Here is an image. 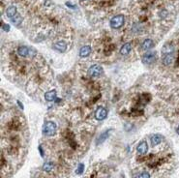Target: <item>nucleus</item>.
Segmentation results:
<instances>
[{
  "mask_svg": "<svg viewBox=\"0 0 179 178\" xmlns=\"http://www.w3.org/2000/svg\"><path fill=\"white\" fill-rule=\"evenodd\" d=\"M124 22H125V17H124L123 15H117V16L113 17L110 20V24L111 28L117 29V28H120L124 24Z\"/></svg>",
  "mask_w": 179,
  "mask_h": 178,
  "instance_id": "1",
  "label": "nucleus"
},
{
  "mask_svg": "<svg viewBox=\"0 0 179 178\" xmlns=\"http://www.w3.org/2000/svg\"><path fill=\"white\" fill-rule=\"evenodd\" d=\"M55 131H56V125L53 122L48 121L44 125L43 134L45 135H47V137H52V135H55Z\"/></svg>",
  "mask_w": 179,
  "mask_h": 178,
  "instance_id": "2",
  "label": "nucleus"
},
{
  "mask_svg": "<svg viewBox=\"0 0 179 178\" xmlns=\"http://www.w3.org/2000/svg\"><path fill=\"white\" fill-rule=\"evenodd\" d=\"M103 69L99 65H93L88 69V76L91 77H97L101 76Z\"/></svg>",
  "mask_w": 179,
  "mask_h": 178,
  "instance_id": "3",
  "label": "nucleus"
},
{
  "mask_svg": "<svg viewBox=\"0 0 179 178\" xmlns=\"http://www.w3.org/2000/svg\"><path fill=\"white\" fill-rule=\"evenodd\" d=\"M157 59V55H156V52H147L145 53L143 56H142V62L145 63V64H152L156 61Z\"/></svg>",
  "mask_w": 179,
  "mask_h": 178,
  "instance_id": "4",
  "label": "nucleus"
},
{
  "mask_svg": "<svg viewBox=\"0 0 179 178\" xmlns=\"http://www.w3.org/2000/svg\"><path fill=\"white\" fill-rule=\"evenodd\" d=\"M108 116V110H106L105 107H100L96 110L95 111V118L97 120H99V121H101V120H104L107 118Z\"/></svg>",
  "mask_w": 179,
  "mask_h": 178,
  "instance_id": "5",
  "label": "nucleus"
},
{
  "mask_svg": "<svg viewBox=\"0 0 179 178\" xmlns=\"http://www.w3.org/2000/svg\"><path fill=\"white\" fill-rule=\"evenodd\" d=\"M147 150H148V145H147L146 141H141V142H139L138 147H136V151H138V154H141V155L146 154Z\"/></svg>",
  "mask_w": 179,
  "mask_h": 178,
  "instance_id": "6",
  "label": "nucleus"
},
{
  "mask_svg": "<svg viewBox=\"0 0 179 178\" xmlns=\"http://www.w3.org/2000/svg\"><path fill=\"white\" fill-rule=\"evenodd\" d=\"M53 49L57 51H59V52H64L66 49H67V44H66L64 41H59L54 44Z\"/></svg>",
  "mask_w": 179,
  "mask_h": 178,
  "instance_id": "7",
  "label": "nucleus"
},
{
  "mask_svg": "<svg viewBox=\"0 0 179 178\" xmlns=\"http://www.w3.org/2000/svg\"><path fill=\"white\" fill-rule=\"evenodd\" d=\"M153 47H154V42L151 40V39H146V40H144L141 44V50H148L152 49Z\"/></svg>",
  "mask_w": 179,
  "mask_h": 178,
  "instance_id": "8",
  "label": "nucleus"
},
{
  "mask_svg": "<svg viewBox=\"0 0 179 178\" xmlns=\"http://www.w3.org/2000/svg\"><path fill=\"white\" fill-rule=\"evenodd\" d=\"M17 14V7L16 6H9L6 10V15L9 19H12L13 17H15L16 15Z\"/></svg>",
  "mask_w": 179,
  "mask_h": 178,
  "instance_id": "9",
  "label": "nucleus"
},
{
  "mask_svg": "<svg viewBox=\"0 0 179 178\" xmlns=\"http://www.w3.org/2000/svg\"><path fill=\"white\" fill-rule=\"evenodd\" d=\"M162 140H163V137L161 135H154L152 138H151V145H152L153 147H155L157 146L158 144H160L161 142H162Z\"/></svg>",
  "mask_w": 179,
  "mask_h": 178,
  "instance_id": "10",
  "label": "nucleus"
},
{
  "mask_svg": "<svg viewBox=\"0 0 179 178\" xmlns=\"http://www.w3.org/2000/svg\"><path fill=\"white\" fill-rule=\"evenodd\" d=\"M132 50V44L131 43H126L124 44L120 49V53L122 55H127V54L130 53V51Z\"/></svg>",
  "mask_w": 179,
  "mask_h": 178,
  "instance_id": "11",
  "label": "nucleus"
},
{
  "mask_svg": "<svg viewBox=\"0 0 179 178\" xmlns=\"http://www.w3.org/2000/svg\"><path fill=\"white\" fill-rule=\"evenodd\" d=\"M17 53H19V55L22 57H27L28 54L30 53V49H28L26 46H20L17 49Z\"/></svg>",
  "mask_w": 179,
  "mask_h": 178,
  "instance_id": "12",
  "label": "nucleus"
},
{
  "mask_svg": "<svg viewBox=\"0 0 179 178\" xmlns=\"http://www.w3.org/2000/svg\"><path fill=\"white\" fill-rule=\"evenodd\" d=\"M56 96H57V93L55 90H50V91H48L45 94V99L48 102H52L53 100H55Z\"/></svg>",
  "mask_w": 179,
  "mask_h": 178,
  "instance_id": "13",
  "label": "nucleus"
},
{
  "mask_svg": "<svg viewBox=\"0 0 179 178\" xmlns=\"http://www.w3.org/2000/svg\"><path fill=\"white\" fill-rule=\"evenodd\" d=\"M110 131L111 130H107V131H105L104 133H103V134L98 138V140H97V144H101V143L104 142L106 140H108V138L110 137Z\"/></svg>",
  "mask_w": 179,
  "mask_h": 178,
  "instance_id": "14",
  "label": "nucleus"
},
{
  "mask_svg": "<svg viewBox=\"0 0 179 178\" xmlns=\"http://www.w3.org/2000/svg\"><path fill=\"white\" fill-rule=\"evenodd\" d=\"M173 61V55L171 53H166L163 56V64L166 66L171 65Z\"/></svg>",
  "mask_w": 179,
  "mask_h": 178,
  "instance_id": "15",
  "label": "nucleus"
},
{
  "mask_svg": "<svg viewBox=\"0 0 179 178\" xmlns=\"http://www.w3.org/2000/svg\"><path fill=\"white\" fill-rule=\"evenodd\" d=\"M91 53V47L89 46H84L80 50V57H86Z\"/></svg>",
  "mask_w": 179,
  "mask_h": 178,
  "instance_id": "16",
  "label": "nucleus"
},
{
  "mask_svg": "<svg viewBox=\"0 0 179 178\" xmlns=\"http://www.w3.org/2000/svg\"><path fill=\"white\" fill-rule=\"evenodd\" d=\"M22 17L20 16V14H17L16 16L15 17H13L11 19V22L14 23V24H16V25H19V24H20V23L22 22Z\"/></svg>",
  "mask_w": 179,
  "mask_h": 178,
  "instance_id": "17",
  "label": "nucleus"
},
{
  "mask_svg": "<svg viewBox=\"0 0 179 178\" xmlns=\"http://www.w3.org/2000/svg\"><path fill=\"white\" fill-rule=\"evenodd\" d=\"M53 168H54V165L52 164V163L47 162V163H45L44 165H43V170L47 171V172H50V171H51L53 170Z\"/></svg>",
  "mask_w": 179,
  "mask_h": 178,
  "instance_id": "18",
  "label": "nucleus"
},
{
  "mask_svg": "<svg viewBox=\"0 0 179 178\" xmlns=\"http://www.w3.org/2000/svg\"><path fill=\"white\" fill-rule=\"evenodd\" d=\"M136 177H141V178H149L150 177V174L146 172V171H144V172H141L138 174V175H136Z\"/></svg>",
  "mask_w": 179,
  "mask_h": 178,
  "instance_id": "19",
  "label": "nucleus"
},
{
  "mask_svg": "<svg viewBox=\"0 0 179 178\" xmlns=\"http://www.w3.org/2000/svg\"><path fill=\"white\" fill-rule=\"evenodd\" d=\"M83 170H84V165L83 164H80V165H78V167L77 173L78 174H81V173L83 172Z\"/></svg>",
  "mask_w": 179,
  "mask_h": 178,
  "instance_id": "20",
  "label": "nucleus"
},
{
  "mask_svg": "<svg viewBox=\"0 0 179 178\" xmlns=\"http://www.w3.org/2000/svg\"><path fill=\"white\" fill-rule=\"evenodd\" d=\"M2 29L7 32V31H9V29H10V26H9L8 24H6V23H4V24H2Z\"/></svg>",
  "mask_w": 179,
  "mask_h": 178,
  "instance_id": "21",
  "label": "nucleus"
},
{
  "mask_svg": "<svg viewBox=\"0 0 179 178\" xmlns=\"http://www.w3.org/2000/svg\"><path fill=\"white\" fill-rule=\"evenodd\" d=\"M66 6H68V7L72 8V9H76V8H77V6L74 5L73 3H70V2H66Z\"/></svg>",
  "mask_w": 179,
  "mask_h": 178,
  "instance_id": "22",
  "label": "nucleus"
},
{
  "mask_svg": "<svg viewBox=\"0 0 179 178\" xmlns=\"http://www.w3.org/2000/svg\"><path fill=\"white\" fill-rule=\"evenodd\" d=\"M39 151H40V153H41V156H42V157H44V156H45V153H44L43 147H42V146H39Z\"/></svg>",
  "mask_w": 179,
  "mask_h": 178,
  "instance_id": "23",
  "label": "nucleus"
},
{
  "mask_svg": "<svg viewBox=\"0 0 179 178\" xmlns=\"http://www.w3.org/2000/svg\"><path fill=\"white\" fill-rule=\"evenodd\" d=\"M17 104L20 105V107L22 108V110H23V105H22V103H20V101H17Z\"/></svg>",
  "mask_w": 179,
  "mask_h": 178,
  "instance_id": "24",
  "label": "nucleus"
},
{
  "mask_svg": "<svg viewBox=\"0 0 179 178\" xmlns=\"http://www.w3.org/2000/svg\"><path fill=\"white\" fill-rule=\"evenodd\" d=\"M176 131H177V134L179 135V126H178V127H177V130H176Z\"/></svg>",
  "mask_w": 179,
  "mask_h": 178,
  "instance_id": "25",
  "label": "nucleus"
},
{
  "mask_svg": "<svg viewBox=\"0 0 179 178\" xmlns=\"http://www.w3.org/2000/svg\"><path fill=\"white\" fill-rule=\"evenodd\" d=\"M83 1H85V0H83Z\"/></svg>",
  "mask_w": 179,
  "mask_h": 178,
  "instance_id": "26",
  "label": "nucleus"
}]
</instances>
